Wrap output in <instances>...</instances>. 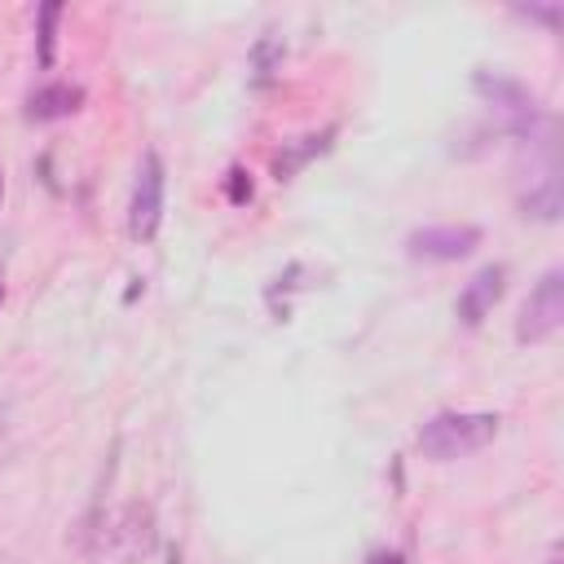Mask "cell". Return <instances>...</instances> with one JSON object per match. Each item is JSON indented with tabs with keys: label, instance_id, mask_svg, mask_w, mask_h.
I'll use <instances>...</instances> for the list:
<instances>
[{
	"label": "cell",
	"instance_id": "cell-8",
	"mask_svg": "<svg viewBox=\"0 0 564 564\" xmlns=\"http://www.w3.org/2000/svg\"><path fill=\"white\" fill-rule=\"evenodd\" d=\"M79 106H84V88L57 79V84H44V88H35V93L26 97V119L48 123V119H66V115H75Z\"/></svg>",
	"mask_w": 564,
	"mask_h": 564
},
{
	"label": "cell",
	"instance_id": "cell-15",
	"mask_svg": "<svg viewBox=\"0 0 564 564\" xmlns=\"http://www.w3.org/2000/svg\"><path fill=\"white\" fill-rule=\"evenodd\" d=\"M0 300H4V278H0Z\"/></svg>",
	"mask_w": 564,
	"mask_h": 564
},
{
	"label": "cell",
	"instance_id": "cell-11",
	"mask_svg": "<svg viewBox=\"0 0 564 564\" xmlns=\"http://www.w3.org/2000/svg\"><path fill=\"white\" fill-rule=\"evenodd\" d=\"M251 194H256V189H251V172H242V167L234 163V167L225 172V198H229L234 207H247Z\"/></svg>",
	"mask_w": 564,
	"mask_h": 564
},
{
	"label": "cell",
	"instance_id": "cell-14",
	"mask_svg": "<svg viewBox=\"0 0 564 564\" xmlns=\"http://www.w3.org/2000/svg\"><path fill=\"white\" fill-rule=\"evenodd\" d=\"M546 564H560V546H551V555H546Z\"/></svg>",
	"mask_w": 564,
	"mask_h": 564
},
{
	"label": "cell",
	"instance_id": "cell-2",
	"mask_svg": "<svg viewBox=\"0 0 564 564\" xmlns=\"http://www.w3.org/2000/svg\"><path fill=\"white\" fill-rule=\"evenodd\" d=\"M560 322H564V273H560V269H546V273L533 282L529 300L520 304L516 339H520V344H542V339H551V335L560 330Z\"/></svg>",
	"mask_w": 564,
	"mask_h": 564
},
{
	"label": "cell",
	"instance_id": "cell-4",
	"mask_svg": "<svg viewBox=\"0 0 564 564\" xmlns=\"http://www.w3.org/2000/svg\"><path fill=\"white\" fill-rule=\"evenodd\" d=\"M480 247V229L476 225H423L405 238V256L410 260H427V264H449V260H467Z\"/></svg>",
	"mask_w": 564,
	"mask_h": 564
},
{
	"label": "cell",
	"instance_id": "cell-13",
	"mask_svg": "<svg viewBox=\"0 0 564 564\" xmlns=\"http://www.w3.org/2000/svg\"><path fill=\"white\" fill-rule=\"evenodd\" d=\"M366 564H405V560H401V551H375Z\"/></svg>",
	"mask_w": 564,
	"mask_h": 564
},
{
	"label": "cell",
	"instance_id": "cell-7",
	"mask_svg": "<svg viewBox=\"0 0 564 564\" xmlns=\"http://www.w3.org/2000/svg\"><path fill=\"white\" fill-rule=\"evenodd\" d=\"M520 207H524V216H533V220H560L564 198H560V172H555V159H546V163L529 176V189L520 194Z\"/></svg>",
	"mask_w": 564,
	"mask_h": 564
},
{
	"label": "cell",
	"instance_id": "cell-6",
	"mask_svg": "<svg viewBox=\"0 0 564 564\" xmlns=\"http://www.w3.org/2000/svg\"><path fill=\"white\" fill-rule=\"evenodd\" d=\"M335 137H339V128L326 123L322 132H304V137H295V141H282V150L273 154V176H278V181H291V176L304 172L313 159H322V154L335 145Z\"/></svg>",
	"mask_w": 564,
	"mask_h": 564
},
{
	"label": "cell",
	"instance_id": "cell-1",
	"mask_svg": "<svg viewBox=\"0 0 564 564\" xmlns=\"http://www.w3.org/2000/svg\"><path fill=\"white\" fill-rule=\"evenodd\" d=\"M498 414L489 410H441L419 427V454L432 463H454L485 449L498 436Z\"/></svg>",
	"mask_w": 564,
	"mask_h": 564
},
{
	"label": "cell",
	"instance_id": "cell-9",
	"mask_svg": "<svg viewBox=\"0 0 564 564\" xmlns=\"http://www.w3.org/2000/svg\"><path fill=\"white\" fill-rule=\"evenodd\" d=\"M57 18H62V4L57 0H44L40 9H35V62L40 66H53V57H57Z\"/></svg>",
	"mask_w": 564,
	"mask_h": 564
},
{
	"label": "cell",
	"instance_id": "cell-16",
	"mask_svg": "<svg viewBox=\"0 0 564 564\" xmlns=\"http://www.w3.org/2000/svg\"><path fill=\"white\" fill-rule=\"evenodd\" d=\"M0 198H4V176H0Z\"/></svg>",
	"mask_w": 564,
	"mask_h": 564
},
{
	"label": "cell",
	"instance_id": "cell-5",
	"mask_svg": "<svg viewBox=\"0 0 564 564\" xmlns=\"http://www.w3.org/2000/svg\"><path fill=\"white\" fill-rule=\"evenodd\" d=\"M502 291H507V269H502V264L476 269V273L467 278V286L458 291V304H454L458 322H463V326H480V322L494 313V304L502 300Z\"/></svg>",
	"mask_w": 564,
	"mask_h": 564
},
{
	"label": "cell",
	"instance_id": "cell-10",
	"mask_svg": "<svg viewBox=\"0 0 564 564\" xmlns=\"http://www.w3.org/2000/svg\"><path fill=\"white\" fill-rule=\"evenodd\" d=\"M278 70H282V44H278L273 35L256 40V48H251V84H256V88H264Z\"/></svg>",
	"mask_w": 564,
	"mask_h": 564
},
{
	"label": "cell",
	"instance_id": "cell-12",
	"mask_svg": "<svg viewBox=\"0 0 564 564\" xmlns=\"http://www.w3.org/2000/svg\"><path fill=\"white\" fill-rule=\"evenodd\" d=\"M516 18H529V22H542L546 31H555L560 18H564V9H560V4H520Z\"/></svg>",
	"mask_w": 564,
	"mask_h": 564
},
{
	"label": "cell",
	"instance_id": "cell-3",
	"mask_svg": "<svg viewBox=\"0 0 564 564\" xmlns=\"http://www.w3.org/2000/svg\"><path fill=\"white\" fill-rule=\"evenodd\" d=\"M163 220V159L154 150L141 154L137 176H132V198H128V234L132 242H150Z\"/></svg>",
	"mask_w": 564,
	"mask_h": 564
}]
</instances>
